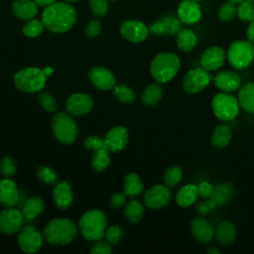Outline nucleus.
<instances>
[{
  "mask_svg": "<svg viewBox=\"0 0 254 254\" xmlns=\"http://www.w3.org/2000/svg\"><path fill=\"white\" fill-rule=\"evenodd\" d=\"M76 13L73 7L64 2H54L47 6L42 14V22L54 33H64L75 23Z\"/></svg>",
  "mask_w": 254,
  "mask_h": 254,
  "instance_id": "f257e3e1",
  "label": "nucleus"
},
{
  "mask_svg": "<svg viewBox=\"0 0 254 254\" xmlns=\"http://www.w3.org/2000/svg\"><path fill=\"white\" fill-rule=\"evenodd\" d=\"M66 2H75V1H79V0H64Z\"/></svg>",
  "mask_w": 254,
  "mask_h": 254,
  "instance_id": "bf43d9fd",
  "label": "nucleus"
},
{
  "mask_svg": "<svg viewBox=\"0 0 254 254\" xmlns=\"http://www.w3.org/2000/svg\"><path fill=\"white\" fill-rule=\"evenodd\" d=\"M44 24L42 21L37 19H31L26 22V24L23 27V33L25 36L29 38H35L42 34L44 30Z\"/></svg>",
  "mask_w": 254,
  "mask_h": 254,
  "instance_id": "e433bc0d",
  "label": "nucleus"
},
{
  "mask_svg": "<svg viewBox=\"0 0 254 254\" xmlns=\"http://www.w3.org/2000/svg\"><path fill=\"white\" fill-rule=\"evenodd\" d=\"M100 28H101L100 22L97 19H92L87 23V25L85 27V34L89 38L96 37L100 32Z\"/></svg>",
  "mask_w": 254,
  "mask_h": 254,
  "instance_id": "de8ad7c7",
  "label": "nucleus"
},
{
  "mask_svg": "<svg viewBox=\"0 0 254 254\" xmlns=\"http://www.w3.org/2000/svg\"><path fill=\"white\" fill-rule=\"evenodd\" d=\"M105 147L110 152L122 150L128 143V131L123 126L112 128L104 137Z\"/></svg>",
  "mask_w": 254,
  "mask_h": 254,
  "instance_id": "a211bd4d",
  "label": "nucleus"
},
{
  "mask_svg": "<svg viewBox=\"0 0 254 254\" xmlns=\"http://www.w3.org/2000/svg\"><path fill=\"white\" fill-rule=\"evenodd\" d=\"M198 196V189L195 185H186L182 187L177 194L176 201L182 207H188L191 205Z\"/></svg>",
  "mask_w": 254,
  "mask_h": 254,
  "instance_id": "cd10ccee",
  "label": "nucleus"
},
{
  "mask_svg": "<svg viewBox=\"0 0 254 254\" xmlns=\"http://www.w3.org/2000/svg\"><path fill=\"white\" fill-rule=\"evenodd\" d=\"M181 20L179 17L168 15L157 20L150 26V32L153 35H174L178 34L181 29Z\"/></svg>",
  "mask_w": 254,
  "mask_h": 254,
  "instance_id": "dca6fc26",
  "label": "nucleus"
},
{
  "mask_svg": "<svg viewBox=\"0 0 254 254\" xmlns=\"http://www.w3.org/2000/svg\"><path fill=\"white\" fill-rule=\"evenodd\" d=\"M183 171L180 166H171L164 174V183L167 187H174L181 182Z\"/></svg>",
  "mask_w": 254,
  "mask_h": 254,
  "instance_id": "c9c22d12",
  "label": "nucleus"
},
{
  "mask_svg": "<svg viewBox=\"0 0 254 254\" xmlns=\"http://www.w3.org/2000/svg\"><path fill=\"white\" fill-rule=\"evenodd\" d=\"M103 236L105 238V241L109 244H116L122 238V230L119 226L113 225L105 230Z\"/></svg>",
  "mask_w": 254,
  "mask_h": 254,
  "instance_id": "37998d69",
  "label": "nucleus"
},
{
  "mask_svg": "<svg viewBox=\"0 0 254 254\" xmlns=\"http://www.w3.org/2000/svg\"><path fill=\"white\" fill-rule=\"evenodd\" d=\"M193 238L200 243H208L213 239L214 229L209 221L201 217L193 218L190 223Z\"/></svg>",
  "mask_w": 254,
  "mask_h": 254,
  "instance_id": "f3484780",
  "label": "nucleus"
},
{
  "mask_svg": "<svg viewBox=\"0 0 254 254\" xmlns=\"http://www.w3.org/2000/svg\"><path fill=\"white\" fill-rule=\"evenodd\" d=\"M33 1H35L38 5H40V6H45V7H47V6L51 5L52 3L56 2V0H33Z\"/></svg>",
  "mask_w": 254,
  "mask_h": 254,
  "instance_id": "5fc2aeb1",
  "label": "nucleus"
},
{
  "mask_svg": "<svg viewBox=\"0 0 254 254\" xmlns=\"http://www.w3.org/2000/svg\"><path fill=\"white\" fill-rule=\"evenodd\" d=\"M192 1H195V2H197V1H201V0H192Z\"/></svg>",
  "mask_w": 254,
  "mask_h": 254,
  "instance_id": "052dcab7",
  "label": "nucleus"
},
{
  "mask_svg": "<svg viewBox=\"0 0 254 254\" xmlns=\"http://www.w3.org/2000/svg\"><path fill=\"white\" fill-rule=\"evenodd\" d=\"M232 138V131L229 125L220 124L215 127L211 136V145L216 149L226 147Z\"/></svg>",
  "mask_w": 254,
  "mask_h": 254,
  "instance_id": "bb28decb",
  "label": "nucleus"
},
{
  "mask_svg": "<svg viewBox=\"0 0 254 254\" xmlns=\"http://www.w3.org/2000/svg\"><path fill=\"white\" fill-rule=\"evenodd\" d=\"M111 252L112 251L109 246V243L106 241L97 242L90 249V253H92V254H110Z\"/></svg>",
  "mask_w": 254,
  "mask_h": 254,
  "instance_id": "8fccbe9b",
  "label": "nucleus"
},
{
  "mask_svg": "<svg viewBox=\"0 0 254 254\" xmlns=\"http://www.w3.org/2000/svg\"><path fill=\"white\" fill-rule=\"evenodd\" d=\"M0 171L4 177H12L16 173L15 162L9 157H4L0 162Z\"/></svg>",
  "mask_w": 254,
  "mask_h": 254,
  "instance_id": "c03bdc74",
  "label": "nucleus"
},
{
  "mask_svg": "<svg viewBox=\"0 0 254 254\" xmlns=\"http://www.w3.org/2000/svg\"><path fill=\"white\" fill-rule=\"evenodd\" d=\"M89 5L93 14L98 17H103L108 12L107 0H89Z\"/></svg>",
  "mask_w": 254,
  "mask_h": 254,
  "instance_id": "a18cd8bd",
  "label": "nucleus"
},
{
  "mask_svg": "<svg viewBox=\"0 0 254 254\" xmlns=\"http://www.w3.org/2000/svg\"><path fill=\"white\" fill-rule=\"evenodd\" d=\"M124 214L126 218L132 223H138L142 220L144 215V207L138 200H130L127 202Z\"/></svg>",
  "mask_w": 254,
  "mask_h": 254,
  "instance_id": "72a5a7b5",
  "label": "nucleus"
},
{
  "mask_svg": "<svg viewBox=\"0 0 254 254\" xmlns=\"http://www.w3.org/2000/svg\"><path fill=\"white\" fill-rule=\"evenodd\" d=\"M163 96V89L158 83H151L144 89L142 93V101L147 106L157 104Z\"/></svg>",
  "mask_w": 254,
  "mask_h": 254,
  "instance_id": "2f4dec72",
  "label": "nucleus"
},
{
  "mask_svg": "<svg viewBox=\"0 0 254 254\" xmlns=\"http://www.w3.org/2000/svg\"><path fill=\"white\" fill-rule=\"evenodd\" d=\"M177 45L183 52L191 51L196 44V37L194 33L189 29H183L177 34Z\"/></svg>",
  "mask_w": 254,
  "mask_h": 254,
  "instance_id": "473e14b6",
  "label": "nucleus"
},
{
  "mask_svg": "<svg viewBox=\"0 0 254 254\" xmlns=\"http://www.w3.org/2000/svg\"><path fill=\"white\" fill-rule=\"evenodd\" d=\"M121 35L132 43L143 42L149 33L146 25L137 20H127L120 26Z\"/></svg>",
  "mask_w": 254,
  "mask_h": 254,
  "instance_id": "4468645a",
  "label": "nucleus"
},
{
  "mask_svg": "<svg viewBox=\"0 0 254 254\" xmlns=\"http://www.w3.org/2000/svg\"><path fill=\"white\" fill-rule=\"evenodd\" d=\"M216 206L217 205L215 204V202L209 198L207 200H204V201L200 202L196 207V211L201 215H205V214H208V213L212 212L215 209Z\"/></svg>",
  "mask_w": 254,
  "mask_h": 254,
  "instance_id": "09e8293b",
  "label": "nucleus"
},
{
  "mask_svg": "<svg viewBox=\"0 0 254 254\" xmlns=\"http://www.w3.org/2000/svg\"><path fill=\"white\" fill-rule=\"evenodd\" d=\"M113 92L115 97L123 103H132L135 100L134 91L126 85H116L113 87Z\"/></svg>",
  "mask_w": 254,
  "mask_h": 254,
  "instance_id": "4c0bfd02",
  "label": "nucleus"
},
{
  "mask_svg": "<svg viewBox=\"0 0 254 254\" xmlns=\"http://www.w3.org/2000/svg\"><path fill=\"white\" fill-rule=\"evenodd\" d=\"M107 219L104 213L98 209L86 211L78 222V227L82 236L90 241L99 240L106 230Z\"/></svg>",
  "mask_w": 254,
  "mask_h": 254,
  "instance_id": "20e7f679",
  "label": "nucleus"
},
{
  "mask_svg": "<svg viewBox=\"0 0 254 254\" xmlns=\"http://www.w3.org/2000/svg\"><path fill=\"white\" fill-rule=\"evenodd\" d=\"M236 227L230 221L220 222L215 229V238L222 246H228L235 241Z\"/></svg>",
  "mask_w": 254,
  "mask_h": 254,
  "instance_id": "393cba45",
  "label": "nucleus"
},
{
  "mask_svg": "<svg viewBox=\"0 0 254 254\" xmlns=\"http://www.w3.org/2000/svg\"><path fill=\"white\" fill-rule=\"evenodd\" d=\"M53 67H51V66H46V67H44V69H43V71H44V73H45V75L46 76H50L52 73H53Z\"/></svg>",
  "mask_w": 254,
  "mask_h": 254,
  "instance_id": "6e6d98bb",
  "label": "nucleus"
},
{
  "mask_svg": "<svg viewBox=\"0 0 254 254\" xmlns=\"http://www.w3.org/2000/svg\"><path fill=\"white\" fill-rule=\"evenodd\" d=\"M230 1H232V2H234V3H241V2H243V1H248V2H251V3L254 2V0H230Z\"/></svg>",
  "mask_w": 254,
  "mask_h": 254,
  "instance_id": "13d9d810",
  "label": "nucleus"
},
{
  "mask_svg": "<svg viewBox=\"0 0 254 254\" xmlns=\"http://www.w3.org/2000/svg\"><path fill=\"white\" fill-rule=\"evenodd\" d=\"M172 198L170 190L166 185H156L150 188L144 194L145 204L154 209L166 206Z\"/></svg>",
  "mask_w": 254,
  "mask_h": 254,
  "instance_id": "f8f14e48",
  "label": "nucleus"
},
{
  "mask_svg": "<svg viewBox=\"0 0 254 254\" xmlns=\"http://www.w3.org/2000/svg\"><path fill=\"white\" fill-rule=\"evenodd\" d=\"M238 101L245 111L254 114V82H246L239 87Z\"/></svg>",
  "mask_w": 254,
  "mask_h": 254,
  "instance_id": "a878e982",
  "label": "nucleus"
},
{
  "mask_svg": "<svg viewBox=\"0 0 254 254\" xmlns=\"http://www.w3.org/2000/svg\"><path fill=\"white\" fill-rule=\"evenodd\" d=\"M84 146L85 148L92 150V151H97L100 149H106L104 139L98 137V136H90L85 139L84 141Z\"/></svg>",
  "mask_w": 254,
  "mask_h": 254,
  "instance_id": "49530a36",
  "label": "nucleus"
},
{
  "mask_svg": "<svg viewBox=\"0 0 254 254\" xmlns=\"http://www.w3.org/2000/svg\"><path fill=\"white\" fill-rule=\"evenodd\" d=\"M52 128L56 138L63 144H71L77 136L74 120L66 113L60 112L52 120Z\"/></svg>",
  "mask_w": 254,
  "mask_h": 254,
  "instance_id": "6e6552de",
  "label": "nucleus"
},
{
  "mask_svg": "<svg viewBox=\"0 0 254 254\" xmlns=\"http://www.w3.org/2000/svg\"><path fill=\"white\" fill-rule=\"evenodd\" d=\"M238 99L228 92H219L211 100V109L215 117L221 121L234 119L239 112Z\"/></svg>",
  "mask_w": 254,
  "mask_h": 254,
  "instance_id": "0eeeda50",
  "label": "nucleus"
},
{
  "mask_svg": "<svg viewBox=\"0 0 254 254\" xmlns=\"http://www.w3.org/2000/svg\"><path fill=\"white\" fill-rule=\"evenodd\" d=\"M25 222L22 211L7 207L0 212V232L3 234H14L18 232Z\"/></svg>",
  "mask_w": 254,
  "mask_h": 254,
  "instance_id": "9b49d317",
  "label": "nucleus"
},
{
  "mask_svg": "<svg viewBox=\"0 0 254 254\" xmlns=\"http://www.w3.org/2000/svg\"><path fill=\"white\" fill-rule=\"evenodd\" d=\"M197 189H198V195H200L201 197H204V198H209L213 191V187L207 182L200 183L197 186Z\"/></svg>",
  "mask_w": 254,
  "mask_h": 254,
  "instance_id": "3c124183",
  "label": "nucleus"
},
{
  "mask_svg": "<svg viewBox=\"0 0 254 254\" xmlns=\"http://www.w3.org/2000/svg\"><path fill=\"white\" fill-rule=\"evenodd\" d=\"M208 254H219V251L214 247H209L206 251Z\"/></svg>",
  "mask_w": 254,
  "mask_h": 254,
  "instance_id": "4d7b16f0",
  "label": "nucleus"
},
{
  "mask_svg": "<svg viewBox=\"0 0 254 254\" xmlns=\"http://www.w3.org/2000/svg\"><path fill=\"white\" fill-rule=\"evenodd\" d=\"M19 201V190L16 184L9 180L0 181V204L5 207H12Z\"/></svg>",
  "mask_w": 254,
  "mask_h": 254,
  "instance_id": "412c9836",
  "label": "nucleus"
},
{
  "mask_svg": "<svg viewBox=\"0 0 254 254\" xmlns=\"http://www.w3.org/2000/svg\"><path fill=\"white\" fill-rule=\"evenodd\" d=\"M240 76L235 71H218L213 78L214 85L224 92H232L240 87Z\"/></svg>",
  "mask_w": 254,
  "mask_h": 254,
  "instance_id": "aec40b11",
  "label": "nucleus"
},
{
  "mask_svg": "<svg viewBox=\"0 0 254 254\" xmlns=\"http://www.w3.org/2000/svg\"><path fill=\"white\" fill-rule=\"evenodd\" d=\"M238 17L243 22H252L254 21V6L251 2L243 1L239 3L237 8Z\"/></svg>",
  "mask_w": 254,
  "mask_h": 254,
  "instance_id": "58836bf2",
  "label": "nucleus"
},
{
  "mask_svg": "<svg viewBox=\"0 0 254 254\" xmlns=\"http://www.w3.org/2000/svg\"><path fill=\"white\" fill-rule=\"evenodd\" d=\"M233 187L228 183H221L213 188L212 194L210 195V199L215 202L216 205L225 204L232 196Z\"/></svg>",
  "mask_w": 254,
  "mask_h": 254,
  "instance_id": "c756f323",
  "label": "nucleus"
},
{
  "mask_svg": "<svg viewBox=\"0 0 254 254\" xmlns=\"http://www.w3.org/2000/svg\"><path fill=\"white\" fill-rule=\"evenodd\" d=\"M109 162H110V159L108 155V150L100 149L94 152L91 165L96 172H102L108 166Z\"/></svg>",
  "mask_w": 254,
  "mask_h": 254,
  "instance_id": "f704fd0d",
  "label": "nucleus"
},
{
  "mask_svg": "<svg viewBox=\"0 0 254 254\" xmlns=\"http://www.w3.org/2000/svg\"><path fill=\"white\" fill-rule=\"evenodd\" d=\"M211 77L212 75L203 67L190 69L184 77V89L189 93H197L208 85Z\"/></svg>",
  "mask_w": 254,
  "mask_h": 254,
  "instance_id": "1a4fd4ad",
  "label": "nucleus"
},
{
  "mask_svg": "<svg viewBox=\"0 0 254 254\" xmlns=\"http://www.w3.org/2000/svg\"><path fill=\"white\" fill-rule=\"evenodd\" d=\"M144 189L143 183L139 176L135 173L127 175L124 179V193L130 197L138 196Z\"/></svg>",
  "mask_w": 254,
  "mask_h": 254,
  "instance_id": "7c9ffc66",
  "label": "nucleus"
},
{
  "mask_svg": "<svg viewBox=\"0 0 254 254\" xmlns=\"http://www.w3.org/2000/svg\"><path fill=\"white\" fill-rule=\"evenodd\" d=\"M37 3L33 0H16L12 5L14 15L24 21L34 19L38 14Z\"/></svg>",
  "mask_w": 254,
  "mask_h": 254,
  "instance_id": "b1692460",
  "label": "nucleus"
},
{
  "mask_svg": "<svg viewBox=\"0 0 254 254\" xmlns=\"http://www.w3.org/2000/svg\"><path fill=\"white\" fill-rule=\"evenodd\" d=\"M226 58L234 68L243 69L254 60V46L249 41H234L228 47Z\"/></svg>",
  "mask_w": 254,
  "mask_h": 254,
  "instance_id": "39448f33",
  "label": "nucleus"
},
{
  "mask_svg": "<svg viewBox=\"0 0 254 254\" xmlns=\"http://www.w3.org/2000/svg\"><path fill=\"white\" fill-rule=\"evenodd\" d=\"M44 208H45V204L41 197L35 196L27 199L22 209L25 220L32 221L34 218H36L43 212Z\"/></svg>",
  "mask_w": 254,
  "mask_h": 254,
  "instance_id": "c85d7f7f",
  "label": "nucleus"
},
{
  "mask_svg": "<svg viewBox=\"0 0 254 254\" xmlns=\"http://www.w3.org/2000/svg\"><path fill=\"white\" fill-rule=\"evenodd\" d=\"M76 234L75 223L67 218H55L44 228L46 240L53 245H66L75 239Z\"/></svg>",
  "mask_w": 254,
  "mask_h": 254,
  "instance_id": "f03ea898",
  "label": "nucleus"
},
{
  "mask_svg": "<svg viewBox=\"0 0 254 254\" xmlns=\"http://www.w3.org/2000/svg\"><path fill=\"white\" fill-rule=\"evenodd\" d=\"M14 83L17 88L24 92L40 91L46 83V75L43 69L37 67H26L14 75Z\"/></svg>",
  "mask_w": 254,
  "mask_h": 254,
  "instance_id": "423d86ee",
  "label": "nucleus"
},
{
  "mask_svg": "<svg viewBox=\"0 0 254 254\" xmlns=\"http://www.w3.org/2000/svg\"><path fill=\"white\" fill-rule=\"evenodd\" d=\"M39 100L42 105V107L47 110L48 112H54L56 111L58 104L55 98L48 92H40L39 93Z\"/></svg>",
  "mask_w": 254,
  "mask_h": 254,
  "instance_id": "79ce46f5",
  "label": "nucleus"
},
{
  "mask_svg": "<svg viewBox=\"0 0 254 254\" xmlns=\"http://www.w3.org/2000/svg\"><path fill=\"white\" fill-rule=\"evenodd\" d=\"M53 196L56 205L60 209H66L72 202V190L69 185L64 182H59L54 188Z\"/></svg>",
  "mask_w": 254,
  "mask_h": 254,
  "instance_id": "5701e85b",
  "label": "nucleus"
},
{
  "mask_svg": "<svg viewBox=\"0 0 254 254\" xmlns=\"http://www.w3.org/2000/svg\"><path fill=\"white\" fill-rule=\"evenodd\" d=\"M17 242L26 253L37 252L42 245V234L33 225H26L18 231Z\"/></svg>",
  "mask_w": 254,
  "mask_h": 254,
  "instance_id": "9d476101",
  "label": "nucleus"
},
{
  "mask_svg": "<svg viewBox=\"0 0 254 254\" xmlns=\"http://www.w3.org/2000/svg\"><path fill=\"white\" fill-rule=\"evenodd\" d=\"M201 16L199 5L192 0L182 1L178 7V17L183 23L194 24Z\"/></svg>",
  "mask_w": 254,
  "mask_h": 254,
  "instance_id": "4be33fe9",
  "label": "nucleus"
},
{
  "mask_svg": "<svg viewBox=\"0 0 254 254\" xmlns=\"http://www.w3.org/2000/svg\"><path fill=\"white\" fill-rule=\"evenodd\" d=\"M246 37L250 43H254V21L250 22V25L246 31Z\"/></svg>",
  "mask_w": 254,
  "mask_h": 254,
  "instance_id": "864d4df0",
  "label": "nucleus"
},
{
  "mask_svg": "<svg viewBox=\"0 0 254 254\" xmlns=\"http://www.w3.org/2000/svg\"><path fill=\"white\" fill-rule=\"evenodd\" d=\"M93 106L92 98L86 93H74L70 95L66 102L65 107L72 115H83L88 113Z\"/></svg>",
  "mask_w": 254,
  "mask_h": 254,
  "instance_id": "2eb2a0df",
  "label": "nucleus"
},
{
  "mask_svg": "<svg viewBox=\"0 0 254 254\" xmlns=\"http://www.w3.org/2000/svg\"><path fill=\"white\" fill-rule=\"evenodd\" d=\"M38 178L47 185L55 184L57 181V174L49 167H40L37 171Z\"/></svg>",
  "mask_w": 254,
  "mask_h": 254,
  "instance_id": "a19ab883",
  "label": "nucleus"
},
{
  "mask_svg": "<svg viewBox=\"0 0 254 254\" xmlns=\"http://www.w3.org/2000/svg\"><path fill=\"white\" fill-rule=\"evenodd\" d=\"M126 201V198H125V193H121V192H118V193H115L111 196V199H110V205L112 207H115V208H118L120 206H122Z\"/></svg>",
  "mask_w": 254,
  "mask_h": 254,
  "instance_id": "603ef678",
  "label": "nucleus"
},
{
  "mask_svg": "<svg viewBox=\"0 0 254 254\" xmlns=\"http://www.w3.org/2000/svg\"><path fill=\"white\" fill-rule=\"evenodd\" d=\"M88 76L90 81L101 90H108L115 85V76L105 67L95 66L89 70Z\"/></svg>",
  "mask_w": 254,
  "mask_h": 254,
  "instance_id": "6ab92c4d",
  "label": "nucleus"
},
{
  "mask_svg": "<svg viewBox=\"0 0 254 254\" xmlns=\"http://www.w3.org/2000/svg\"><path fill=\"white\" fill-rule=\"evenodd\" d=\"M236 11H237V8L235 3L229 0L220 7L218 11V18L223 22H228L233 19Z\"/></svg>",
  "mask_w": 254,
  "mask_h": 254,
  "instance_id": "ea45409f",
  "label": "nucleus"
},
{
  "mask_svg": "<svg viewBox=\"0 0 254 254\" xmlns=\"http://www.w3.org/2000/svg\"><path fill=\"white\" fill-rule=\"evenodd\" d=\"M226 54L224 50L220 47L213 46L206 49L199 60L201 67L206 69L207 71H214L219 69L225 62Z\"/></svg>",
  "mask_w": 254,
  "mask_h": 254,
  "instance_id": "ddd939ff",
  "label": "nucleus"
},
{
  "mask_svg": "<svg viewBox=\"0 0 254 254\" xmlns=\"http://www.w3.org/2000/svg\"><path fill=\"white\" fill-rule=\"evenodd\" d=\"M180 68V59L173 53H161L151 62L150 71L159 83H166L174 78Z\"/></svg>",
  "mask_w": 254,
  "mask_h": 254,
  "instance_id": "7ed1b4c3",
  "label": "nucleus"
},
{
  "mask_svg": "<svg viewBox=\"0 0 254 254\" xmlns=\"http://www.w3.org/2000/svg\"><path fill=\"white\" fill-rule=\"evenodd\" d=\"M111 1H116V0H111Z\"/></svg>",
  "mask_w": 254,
  "mask_h": 254,
  "instance_id": "680f3d73",
  "label": "nucleus"
}]
</instances>
